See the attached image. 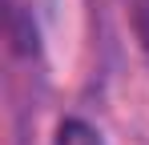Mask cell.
<instances>
[{
	"label": "cell",
	"instance_id": "6da1fadb",
	"mask_svg": "<svg viewBox=\"0 0 149 145\" xmlns=\"http://www.w3.org/2000/svg\"><path fill=\"white\" fill-rule=\"evenodd\" d=\"M56 145H105V137L93 125L69 117V121H61V129H56Z\"/></svg>",
	"mask_w": 149,
	"mask_h": 145
}]
</instances>
